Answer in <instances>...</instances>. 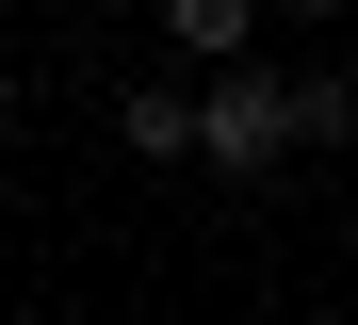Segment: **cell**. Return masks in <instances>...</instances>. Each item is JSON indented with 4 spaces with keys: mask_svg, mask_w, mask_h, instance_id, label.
I'll return each instance as SVG.
<instances>
[{
    "mask_svg": "<svg viewBox=\"0 0 358 325\" xmlns=\"http://www.w3.org/2000/svg\"><path fill=\"white\" fill-rule=\"evenodd\" d=\"M196 163H212V179L293 163V82H261V65H212V82H196Z\"/></svg>",
    "mask_w": 358,
    "mask_h": 325,
    "instance_id": "1",
    "label": "cell"
},
{
    "mask_svg": "<svg viewBox=\"0 0 358 325\" xmlns=\"http://www.w3.org/2000/svg\"><path fill=\"white\" fill-rule=\"evenodd\" d=\"M163 33L196 49V65H245V33H261V0H163Z\"/></svg>",
    "mask_w": 358,
    "mask_h": 325,
    "instance_id": "2",
    "label": "cell"
},
{
    "mask_svg": "<svg viewBox=\"0 0 358 325\" xmlns=\"http://www.w3.org/2000/svg\"><path fill=\"white\" fill-rule=\"evenodd\" d=\"M293 147H358V82L342 65H293Z\"/></svg>",
    "mask_w": 358,
    "mask_h": 325,
    "instance_id": "3",
    "label": "cell"
},
{
    "mask_svg": "<svg viewBox=\"0 0 358 325\" xmlns=\"http://www.w3.org/2000/svg\"><path fill=\"white\" fill-rule=\"evenodd\" d=\"M114 130H131V163H196V98H131Z\"/></svg>",
    "mask_w": 358,
    "mask_h": 325,
    "instance_id": "4",
    "label": "cell"
},
{
    "mask_svg": "<svg viewBox=\"0 0 358 325\" xmlns=\"http://www.w3.org/2000/svg\"><path fill=\"white\" fill-rule=\"evenodd\" d=\"M293 17H342V0H293Z\"/></svg>",
    "mask_w": 358,
    "mask_h": 325,
    "instance_id": "5",
    "label": "cell"
},
{
    "mask_svg": "<svg viewBox=\"0 0 358 325\" xmlns=\"http://www.w3.org/2000/svg\"><path fill=\"white\" fill-rule=\"evenodd\" d=\"M0 114H17V65H0Z\"/></svg>",
    "mask_w": 358,
    "mask_h": 325,
    "instance_id": "6",
    "label": "cell"
}]
</instances>
